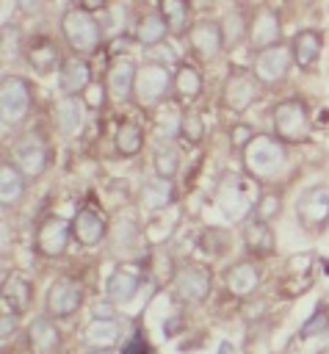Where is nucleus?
I'll return each mask as SVG.
<instances>
[{
    "label": "nucleus",
    "mask_w": 329,
    "mask_h": 354,
    "mask_svg": "<svg viewBox=\"0 0 329 354\" xmlns=\"http://www.w3.org/2000/svg\"><path fill=\"white\" fill-rule=\"evenodd\" d=\"M257 191H254V183L241 177V174H227L221 183H218V191H216V205L218 210L229 218V221H238L243 218L249 210H254L257 205Z\"/></svg>",
    "instance_id": "nucleus-1"
},
{
    "label": "nucleus",
    "mask_w": 329,
    "mask_h": 354,
    "mask_svg": "<svg viewBox=\"0 0 329 354\" xmlns=\"http://www.w3.org/2000/svg\"><path fill=\"white\" fill-rule=\"evenodd\" d=\"M243 163L252 177H271L285 166V149L271 136H254L243 149Z\"/></svg>",
    "instance_id": "nucleus-2"
},
{
    "label": "nucleus",
    "mask_w": 329,
    "mask_h": 354,
    "mask_svg": "<svg viewBox=\"0 0 329 354\" xmlns=\"http://www.w3.org/2000/svg\"><path fill=\"white\" fill-rule=\"evenodd\" d=\"M61 30H64V36H66V41L72 44V50H77V53H94L97 47H100V39H102V33H100V22L88 14V11H83L80 6L77 8H69L64 17H61Z\"/></svg>",
    "instance_id": "nucleus-3"
},
{
    "label": "nucleus",
    "mask_w": 329,
    "mask_h": 354,
    "mask_svg": "<svg viewBox=\"0 0 329 354\" xmlns=\"http://www.w3.org/2000/svg\"><path fill=\"white\" fill-rule=\"evenodd\" d=\"M274 133L288 144H299L310 136V116L299 100H285L274 108Z\"/></svg>",
    "instance_id": "nucleus-4"
},
{
    "label": "nucleus",
    "mask_w": 329,
    "mask_h": 354,
    "mask_svg": "<svg viewBox=\"0 0 329 354\" xmlns=\"http://www.w3.org/2000/svg\"><path fill=\"white\" fill-rule=\"evenodd\" d=\"M174 77L166 72L163 64H144L138 66L135 72V86H133V94L141 105H155L166 97V91L171 88Z\"/></svg>",
    "instance_id": "nucleus-5"
},
{
    "label": "nucleus",
    "mask_w": 329,
    "mask_h": 354,
    "mask_svg": "<svg viewBox=\"0 0 329 354\" xmlns=\"http://www.w3.org/2000/svg\"><path fill=\"white\" fill-rule=\"evenodd\" d=\"M0 108H3V122L6 124H17L28 116L30 111V86L28 80L8 75L0 83Z\"/></svg>",
    "instance_id": "nucleus-6"
},
{
    "label": "nucleus",
    "mask_w": 329,
    "mask_h": 354,
    "mask_svg": "<svg viewBox=\"0 0 329 354\" xmlns=\"http://www.w3.org/2000/svg\"><path fill=\"white\" fill-rule=\"evenodd\" d=\"M11 155H14L17 169L25 177H39L47 169V160H50V149L36 133H28V136L17 138L14 147H11Z\"/></svg>",
    "instance_id": "nucleus-7"
},
{
    "label": "nucleus",
    "mask_w": 329,
    "mask_h": 354,
    "mask_svg": "<svg viewBox=\"0 0 329 354\" xmlns=\"http://www.w3.org/2000/svg\"><path fill=\"white\" fill-rule=\"evenodd\" d=\"M296 213H299V224L307 232L323 230L329 221V185H315V188L304 191L296 205Z\"/></svg>",
    "instance_id": "nucleus-8"
},
{
    "label": "nucleus",
    "mask_w": 329,
    "mask_h": 354,
    "mask_svg": "<svg viewBox=\"0 0 329 354\" xmlns=\"http://www.w3.org/2000/svg\"><path fill=\"white\" fill-rule=\"evenodd\" d=\"M171 288H174V296L188 301V304L205 301L210 293V271L205 266H182L174 274Z\"/></svg>",
    "instance_id": "nucleus-9"
},
{
    "label": "nucleus",
    "mask_w": 329,
    "mask_h": 354,
    "mask_svg": "<svg viewBox=\"0 0 329 354\" xmlns=\"http://www.w3.org/2000/svg\"><path fill=\"white\" fill-rule=\"evenodd\" d=\"M290 61H293V50L285 47V44L260 50L257 58H254V77L260 83H279V80H285V75L290 69Z\"/></svg>",
    "instance_id": "nucleus-10"
},
{
    "label": "nucleus",
    "mask_w": 329,
    "mask_h": 354,
    "mask_svg": "<svg viewBox=\"0 0 329 354\" xmlns=\"http://www.w3.org/2000/svg\"><path fill=\"white\" fill-rule=\"evenodd\" d=\"M69 232H72V227H69L66 218H61V216H47V218L39 224V230H36V249H39L44 257H58V254H64L66 246H69Z\"/></svg>",
    "instance_id": "nucleus-11"
},
{
    "label": "nucleus",
    "mask_w": 329,
    "mask_h": 354,
    "mask_svg": "<svg viewBox=\"0 0 329 354\" xmlns=\"http://www.w3.org/2000/svg\"><path fill=\"white\" fill-rule=\"evenodd\" d=\"M80 304H83V285L77 279L61 277L47 293V313L55 318H69L72 313H77Z\"/></svg>",
    "instance_id": "nucleus-12"
},
{
    "label": "nucleus",
    "mask_w": 329,
    "mask_h": 354,
    "mask_svg": "<svg viewBox=\"0 0 329 354\" xmlns=\"http://www.w3.org/2000/svg\"><path fill=\"white\" fill-rule=\"evenodd\" d=\"M260 97V80L254 77V72H232L224 83V102L232 111H246L254 100Z\"/></svg>",
    "instance_id": "nucleus-13"
},
{
    "label": "nucleus",
    "mask_w": 329,
    "mask_h": 354,
    "mask_svg": "<svg viewBox=\"0 0 329 354\" xmlns=\"http://www.w3.org/2000/svg\"><path fill=\"white\" fill-rule=\"evenodd\" d=\"M279 33H282V28H279V17H276V11H271V8H257L254 11V17H252V22H249V44L260 53V50H268V47H276V41H279Z\"/></svg>",
    "instance_id": "nucleus-14"
},
{
    "label": "nucleus",
    "mask_w": 329,
    "mask_h": 354,
    "mask_svg": "<svg viewBox=\"0 0 329 354\" xmlns=\"http://www.w3.org/2000/svg\"><path fill=\"white\" fill-rule=\"evenodd\" d=\"M188 41H191L194 53H196L199 58L207 61V58L218 55V50L224 47L221 25L213 22V19H202V22H196V25H191V30H188Z\"/></svg>",
    "instance_id": "nucleus-15"
},
{
    "label": "nucleus",
    "mask_w": 329,
    "mask_h": 354,
    "mask_svg": "<svg viewBox=\"0 0 329 354\" xmlns=\"http://www.w3.org/2000/svg\"><path fill=\"white\" fill-rule=\"evenodd\" d=\"M72 235L83 246L100 243L102 235H105V218H102V213L94 210V207H80L75 213V218H72Z\"/></svg>",
    "instance_id": "nucleus-16"
},
{
    "label": "nucleus",
    "mask_w": 329,
    "mask_h": 354,
    "mask_svg": "<svg viewBox=\"0 0 329 354\" xmlns=\"http://www.w3.org/2000/svg\"><path fill=\"white\" fill-rule=\"evenodd\" d=\"M135 72H138V69H135L127 58L113 61V64H111V69H108V75H105V91H108L116 102L130 100L133 86H135Z\"/></svg>",
    "instance_id": "nucleus-17"
},
{
    "label": "nucleus",
    "mask_w": 329,
    "mask_h": 354,
    "mask_svg": "<svg viewBox=\"0 0 329 354\" xmlns=\"http://www.w3.org/2000/svg\"><path fill=\"white\" fill-rule=\"evenodd\" d=\"M28 343H30L33 354H55L61 348V332H58V326L47 315H41V318L30 321Z\"/></svg>",
    "instance_id": "nucleus-18"
},
{
    "label": "nucleus",
    "mask_w": 329,
    "mask_h": 354,
    "mask_svg": "<svg viewBox=\"0 0 329 354\" xmlns=\"http://www.w3.org/2000/svg\"><path fill=\"white\" fill-rule=\"evenodd\" d=\"M88 77H91L88 64L83 58H69V61H64V66L58 72V86H61L64 97H77L91 86Z\"/></svg>",
    "instance_id": "nucleus-19"
},
{
    "label": "nucleus",
    "mask_w": 329,
    "mask_h": 354,
    "mask_svg": "<svg viewBox=\"0 0 329 354\" xmlns=\"http://www.w3.org/2000/svg\"><path fill=\"white\" fill-rule=\"evenodd\" d=\"M224 279H227L229 293H235V296H252L260 285V274L252 263H235Z\"/></svg>",
    "instance_id": "nucleus-20"
},
{
    "label": "nucleus",
    "mask_w": 329,
    "mask_h": 354,
    "mask_svg": "<svg viewBox=\"0 0 329 354\" xmlns=\"http://www.w3.org/2000/svg\"><path fill=\"white\" fill-rule=\"evenodd\" d=\"M25 55H28L30 66H33L39 75L53 72V69L58 66V61H61V58H58V50H55V44H53L50 39H33V41L28 44Z\"/></svg>",
    "instance_id": "nucleus-21"
},
{
    "label": "nucleus",
    "mask_w": 329,
    "mask_h": 354,
    "mask_svg": "<svg viewBox=\"0 0 329 354\" xmlns=\"http://www.w3.org/2000/svg\"><path fill=\"white\" fill-rule=\"evenodd\" d=\"M30 282L28 279H22V277H8L6 279V285H3V310L6 313H14V315H19L25 307H28V301H30Z\"/></svg>",
    "instance_id": "nucleus-22"
},
{
    "label": "nucleus",
    "mask_w": 329,
    "mask_h": 354,
    "mask_svg": "<svg viewBox=\"0 0 329 354\" xmlns=\"http://www.w3.org/2000/svg\"><path fill=\"white\" fill-rule=\"evenodd\" d=\"M290 50H293L296 64H299L301 69H310V66L318 61V55H321V33H315V30H301V33H296Z\"/></svg>",
    "instance_id": "nucleus-23"
},
{
    "label": "nucleus",
    "mask_w": 329,
    "mask_h": 354,
    "mask_svg": "<svg viewBox=\"0 0 329 354\" xmlns=\"http://www.w3.org/2000/svg\"><path fill=\"white\" fill-rule=\"evenodd\" d=\"M243 241H246V249L252 252V254H271L274 252V232H271V227L265 224V221H249L246 227H243Z\"/></svg>",
    "instance_id": "nucleus-24"
},
{
    "label": "nucleus",
    "mask_w": 329,
    "mask_h": 354,
    "mask_svg": "<svg viewBox=\"0 0 329 354\" xmlns=\"http://www.w3.org/2000/svg\"><path fill=\"white\" fill-rule=\"evenodd\" d=\"M138 290V277L127 268H116L111 277H108V299L113 304H124L135 296Z\"/></svg>",
    "instance_id": "nucleus-25"
},
{
    "label": "nucleus",
    "mask_w": 329,
    "mask_h": 354,
    "mask_svg": "<svg viewBox=\"0 0 329 354\" xmlns=\"http://www.w3.org/2000/svg\"><path fill=\"white\" fill-rule=\"evenodd\" d=\"M55 124L66 136H75L80 130V124H83V105L77 102V97H64L55 105Z\"/></svg>",
    "instance_id": "nucleus-26"
},
{
    "label": "nucleus",
    "mask_w": 329,
    "mask_h": 354,
    "mask_svg": "<svg viewBox=\"0 0 329 354\" xmlns=\"http://www.w3.org/2000/svg\"><path fill=\"white\" fill-rule=\"evenodd\" d=\"M171 88H174V94H177L182 102L196 100L199 91H202V75H199L194 66L180 64V69L174 72V83H171Z\"/></svg>",
    "instance_id": "nucleus-27"
},
{
    "label": "nucleus",
    "mask_w": 329,
    "mask_h": 354,
    "mask_svg": "<svg viewBox=\"0 0 329 354\" xmlns=\"http://www.w3.org/2000/svg\"><path fill=\"white\" fill-rule=\"evenodd\" d=\"M22 191H25V174L17 166L3 163L0 166V199H3V205L19 202Z\"/></svg>",
    "instance_id": "nucleus-28"
},
{
    "label": "nucleus",
    "mask_w": 329,
    "mask_h": 354,
    "mask_svg": "<svg viewBox=\"0 0 329 354\" xmlns=\"http://www.w3.org/2000/svg\"><path fill=\"white\" fill-rule=\"evenodd\" d=\"M166 33H169V25H166V19L160 17V11L147 14V17L138 22V28H135V39H138L141 44H147V47L160 44Z\"/></svg>",
    "instance_id": "nucleus-29"
},
{
    "label": "nucleus",
    "mask_w": 329,
    "mask_h": 354,
    "mask_svg": "<svg viewBox=\"0 0 329 354\" xmlns=\"http://www.w3.org/2000/svg\"><path fill=\"white\" fill-rule=\"evenodd\" d=\"M119 337H122V332H119L116 321H91V326L86 329V343L94 346V348L116 346Z\"/></svg>",
    "instance_id": "nucleus-30"
},
{
    "label": "nucleus",
    "mask_w": 329,
    "mask_h": 354,
    "mask_svg": "<svg viewBox=\"0 0 329 354\" xmlns=\"http://www.w3.org/2000/svg\"><path fill=\"white\" fill-rule=\"evenodd\" d=\"M158 11H160V17L166 19V25H169L171 33H185V30H191V28H188V6H185L182 0H163Z\"/></svg>",
    "instance_id": "nucleus-31"
},
{
    "label": "nucleus",
    "mask_w": 329,
    "mask_h": 354,
    "mask_svg": "<svg viewBox=\"0 0 329 354\" xmlns=\"http://www.w3.org/2000/svg\"><path fill=\"white\" fill-rule=\"evenodd\" d=\"M141 202H144L147 207H152V210L169 205V202H171V183H169V180H160V177L144 183V188H141Z\"/></svg>",
    "instance_id": "nucleus-32"
},
{
    "label": "nucleus",
    "mask_w": 329,
    "mask_h": 354,
    "mask_svg": "<svg viewBox=\"0 0 329 354\" xmlns=\"http://www.w3.org/2000/svg\"><path fill=\"white\" fill-rule=\"evenodd\" d=\"M141 144H144V133H141L138 124L124 122V124L116 130V149H119L122 155H135V152L141 149Z\"/></svg>",
    "instance_id": "nucleus-33"
},
{
    "label": "nucleus",
    "mask_w": 329,
    "mask_h": 354,
    "mask_svg": "<svg viewBox=\"0 0 329 354\" xmlns=\"http://www.w3.org/2000/svg\"><path fill=\"white\" fill-rule=\"evenodd\" d=\"M177 163H180V158H177V152L171 147H160L155 152V169H158L160 180H171L174 171H177Z\"/></svg>",
    "instance_id": "nucleus-34"
},
{
    "label": "nucleus",
    "mask_w": 329,
    "mask_h": 354,
    "mask_svg": "<svg viewBox=\"0 0 329 354\" xmlns=\"http://www.w3.org/2000/svg\"><path fill=\"white\" fill-rule=\"evenodd\" d=\"M279 210H282V196H279V194H263V196L257 199V205H254L252 213H254L257 221H265V224H268Z\"/></svg>",
    "instance_id": "nucleus-35"
},
{
    "label": "nucleus",
    "mask_w": 329,
    "mask_h": 354,
    "mask_svg": "<svg viewBox=\"0 0 329 354\" xmlns=\"http://www.w3.org/2000/svg\"><path fill=\"white\" fill-rule=\"evenodd\" d=\"M224 22H227V25H221V33H224V44H227V47L235 44L243 33H249V25L241 22V14H229Z\"/></svg>",
    "instance_id": "nucleus-36"
},
{
    "label": "nucleus",
    "mask_w": 329,
    "mask_h": 354,
    "mask_svg": "<svg viewBox=\"0 0 329 354\" xmlns=\"http://www.w3.org/2000/svg\"><path fill=\"white\" fill-rule=\"evenodd\" d=\"M329 332V315L323 307L315 310V315L301 326V337H312V335H326Z\"/></svg>",
    "instance_id": "nucleus-37"
},
{
    "label": "nucleus",
    "mask_w": 329,
    "mask_h": 354,
    "mask_svg": "<svg viewBox=\"0 0 329 354\" xmlns=\"http://www.w3.org/2000/svg\"><path fill=\"white\" fill-rule=\"evenodd\" d=\"M188 141H199L202 138V133H205V124H202V119L199 116H182V130H180Z\"/></svg>",
    "instance_id": "nucleus-38"
},
{
    "label": "nucleus",
    "mask_w": 329,
    "mask_h": 354,
    "mask_svg": "<svg viewBox=\"0 0 329 354\" xmlns=\"http://www.w3.org/2000/svg\"><path fill=\"white\" fill-rule=\"evenodd\" d=\"M252 138H254V130H252L249 124H235V127H232V147L246 149Z\"/></svg>",
    "instance_id": "nucleus-39"
},
{
    "label": "nucleus",
    "mask_w": 329,
    "mask_h": 354,
    "mask_svg": "<svg viewBox=\"0 0 329 354\" xmlns=\"http://www.w3.org/2000/svg\"><path fill=\"white\" fill-rule=\"evenodd\" d=\"M91 315H94V321H113V315H116L113 301H97L94 310H91Z\"/></svg>",
    "instance_id": "nucleus-40"
},
{
    "label": "nucleus",
    "mask_w": 329,
    "mask_h": 354,
    "mask_svg": "<svg viewBox=\"0 0 329 354\" xmlns=\"http://www.w3.org/2000/svg\"><path fill=\"white\" fill-rule=\"evenodd\" d=\"M83 97H86V102H88V105L100 108V105H102V100H105V88H102L100 83H91V86L83 91Z\"/></svg>",
    "instance_id": "nucleus-41"
},
{
    "label": "nucleus",
    "mask_w": 329,
    "mask_h": 354,
    "mask_svg": "<svg viewBox=\"0 0 329 354\" xmlns=\"http://www.w3.org/2000/svg\"><path fill=\"white\" fill-rule=\"evenodd\" d=\"M14 326H17V315L3 310V321H0V332H3V337H8V335L14 332Z\"/></svg>",
    "instance_id": "nucleus-42"
},
{
    "label": "nucleus",
    "mask_w": 329,
    "mask_h": 354,
    "mask_svg": "<svg viewBox=\"0 0 329 354\" xmlns=\"http://www.w3.org/2000/svg\"><path fill=\"white\" fill-rule=\"evenodd\" d=\"M80 354H102V348H94V346H88V348H83Z\"/></svg>",
    "instance_id": "nucleus-43"
},
{
    "label": "nucleus",
    "mask_w": 329,
    "mask_h": 354,
    "mask_svg": "<svg viewBox=\"0 0 329 354\" xmlns=\"http://www.w3.org/2000/svg\"><path fill=\"white\" fill-rule=\"evenodd\" d=\"M221 354H232V346H227V343H221Z\"/></svg>",
    "instance_id": "nucleus-44"
},
{
    "label": "nucleus",
    "mask_w": 329,
    "mask_h": 354,
    "mask_svg": "<svg viewBox=\"0 0 329 354\" xmlns=\"http://www.w3.org/2000/svg\"><path fill=\"white\" fill-rule=\"evenodd\" d=\"M315 354H329V346H323V348H318Z\"/></svg>",
    "instance_id": "nucleus-45"
}]
</instances>
